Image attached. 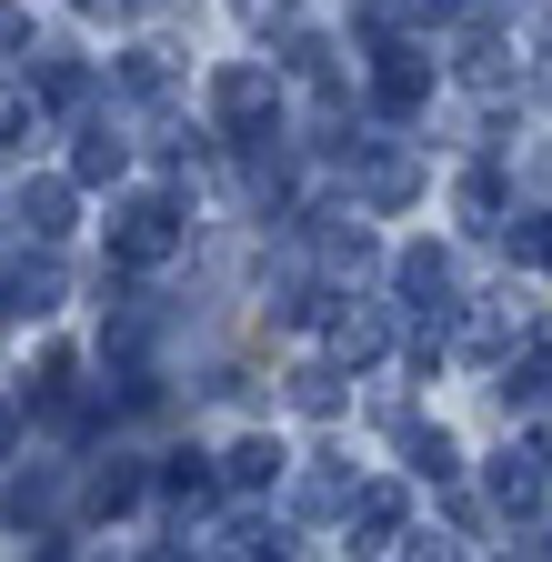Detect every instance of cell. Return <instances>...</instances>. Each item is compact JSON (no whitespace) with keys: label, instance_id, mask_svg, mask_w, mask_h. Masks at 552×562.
<instances>
[{"label":"cell","instance_id":"cell-1","mask_svg":"<svg viewBox=\"0 0 552 562\" xmlns=\"http://www.w3.org/2000/svg\"><path fill=\"white\" fill-rule=\"evenodd\" d=\"M171 251H181V201L142 191V201L111 222V261H121V271H151V261H171Z\"/></svg>","mask_w":552,"mask_h":562},{"label":"cell","instance_id":"cell-2","mask_svg":"<svg viewBox=\"0 0 552 562\" xmlns=\"http://www.w3.org/2000/svg\"><path fill=\"white\" fill-rule=\"evenodd\" d=\"M212 101H222V121H232V131H251V140H261V121L282 111V81H271L261 60H232L222 81H212Z\"/></svg>","mask_w":552,"mask_h":562},{"label":"cell","instance_id":"cell-3","mask_svg":"<svg viewBox=\"0 0 552 562\" xmlns=\"http://www.w3.org/2000/svg\"><path fill=\"white\" fill-rule=\"evenodd\" d=\"M392 292L423 312V322H442L452 312V251H432V241H412L402 261H392Z\"/></svg>","mask_w":552,"mask_h":562},{"label":"cell","instance_id":"cell-4","mask_svg":"<svg viewBox=\"0 0 552 562\" xmlns=\"http://www.w3.org/2000/svg\"><path fill=\"white\" fill-rule=\"evenodd\" d=\"M372 101H382V111H423V101H432V60L412 50V41H382V60H372Z\"/></svg>","mask_w":552,"mask_h":562},{"label":"cell","instance_id":"cell-5","mask_svg":"<svg viewBox=\"0 0 552 562\" xmlns=\"http://www.w3.org/2000/svg\"><path fill=\"white\" fill-rule=\"evenodd\" d=\"M412 191H423V161H412V151H372V161H362V201H372V211H402Z\"/></svg>","mask_w":552,"mask_h":562},{"label":"cell","instance_id":"cell-6","mask_svg":"<svg viewBox=\"0 0 552 562\" xmlns=\"http://www.w3.org/2000/svg\"><path fill=\"white\" fill-rule=\"evenodd\" d=\"M11 222H21L31 241H60V232H71V181H31V191L11 201Z\"/></svg>","mask_w":552,"mask_h":562},{"label":"cell","instance_id":"cell-7","mask_svg":"<svg viewBox=\"0 0 552 562\" xmlns=\"http://www.w3.org/2000/svg\"><path fill=\"white\" fill-rule=\"evenodd\" d=\"M0 312H11V322H41V312H60V271H50V261H21L11 281H0Z\"/></svg>","mask_w":552,"mask_h":562},{"label":"cell","instance_id":"cell-8","mask_svg":"<svg viewBox=\"0 0 552 562\" xmlns=\"http://www.w3.org/2000/svg\"><path fill=\"white\" fill-rule=\"evenodd\" d=\"M282 462H292L282 442H271V432H251V442H232L222 482H232V492H271V482H282Z\"/></svg>","mask_w":552,"mask_h":562},{"label":"cell","instance_id":"cell-9","mask_svg":"<svg viewBox=\"0 0 552 562\" xmlns=\"http://www.w3.org/2000/svg\"><path fill=\"white\" fill-rule=\"evenodd\" d=\"M121 161H131V151H121V131L101 121V131H81V151H71V181H81V191H101V181H121Z\"/></svg>","mask_w":552,"mask_h":562},{"label":"cell","instance_id":"cell-10","mask_svg":"<svg viewBox=\"0 0 552 562\" xmlns=\"http://www.w3.org/2000/svg\"><path fill=\"white\" fill-rule=\"evenodd\" d=\"M493 503H503V513H532V503H542V462H532V452H503V462H493Z\"/></svg>","mask_w":552,"mask_h":562},{"label":"cell","instance_id":"cell-11","mask_svg":"<svg viewBox=\"0 0 552 562\" xmlns=\"http://www.w3.org/2000/svg\"><path fill=\"white\" fill-rule=\"evenodd\" d=\"M382 312H331V351H341V362H382Z\"/></svg>","mask_w":552,"mask_h":562},{"label":"cell","instance_id":"cell-12","mask_svg":"<svg viewBox=\"0 0 552 562\" xmlns=\"http://www.w3.org/2000/svg\"><path fill=\"white\" fill-rule=\"evenodd\" d=\"M131 503H142V462L111 452V462L91 472V513H131Z\"/></svg>","mask_w":552,"mask_h":562},{"label":"cell","instance_id":"cell-13","mask_svg":"<svg viewBox=\"0 0 552 562\" xmlns=\"http://www.w3.org/2000/svg\"><path fill=\"white\" fill-rule=\"evenodd\" d=\"M41 101H50V111H81V101H91V70H81L71 50H50V60H41Z\"/></svg>","mask_w":552,"mask_h":562},{"label":"cell","instance_id":"cell-14","mask_svg":"<svg viewBox=\"0 0 552 562\" xmlns=\"http://www.w3.org/2000/svg\"><path fill=\"white\" fill-rule=\"evenodd\" d=\"M352 513H362V542L382 552V542L402 532V492H392V482H372V492H352Z\"/></svg>","mask_w":552,"mask_h":562},{"label":"cell","instance_id":"cell-15","mask_svg":"<svg viewBox=\"0 0 552 562\" xmlns=\"http://www.w3.org/2000/svg\"><path fill=\"white\" fill-rule=\"evenodd\" d=\"M503 251L512 261H552V222H542V211H512V222H503Z\"/></svg>","mask_w":552,"mask_h":562},{"label":"cell","instance_id":"cell-16","mask_svg":"<svg viewBox=\"0 0 552 562\" xmlns=\"http://www.w3.org/2000/svg\"><path fill=\"white\" fill-rule=\"evenodd\" d=\"M462 211L482 232H503V171H462Z\"/></svg>","mask_w":552,"mask_h":562},{"label":"cell","instance_id":"cell-17","mask_svg":"<svg viewBox=\"0 0 552 562\" xmlns=\"http://www.w3.org/2000/svg\"><path fill=\"white\" fill-rule=\"evenodd\" d=\"M31 140H41V111L21 91H0V151H31Z\"/></svg>","mask_w":552,"mask_h":562},{"label":"cell","instance_id":"cell-18","mask_svg":"<svg viewBox=\"0 0 552 562\" xmlns=\"http://www.w3.org/2000/svg\"><path fill=\"white\" fill-rule=\"evenodd\" d=\"M292 402L302 412H341V372H292Z\"/></svg>","mask_w":552,"mask_h":562},{"label":"cell","instance_id":"cell-19","mask_svg":"<svg viewBox=\"0 0 552 562\" xmlns=\"http://www.w3.org/2000/svg\"><path fill=\"white\" fill-rule=\"evenodd\" d=\"M302 513H352V482H341V472H312L302 482Z\"/></svg>","mask_w":552,"mask_h":562},{"label":"cell","instance_id":"cell-20","mask_svg":"<svg viewBox=\"0 0 552 562\" xmlns=\"http://www.w3.org/2000/svg\"><path fill=\"white\" fill-rule=\"evenodd\" d=\"M21 41H31V11H21V0H0V60H21Z\"/></svg>","mask_w":552,"mask_h":562},{"label":"cell","instance_id":"cell-21","mask_svg":"<svg viewBox=\"0 0 552 562\" xmlns=\"http://www.w3.org/2000/svg\"><path fill=\"white\" fill-rule=\"evenodd\" d=\"M11 422H21V412H11V402H0V452H11Z\"/></svg>","mask_w":552,"mask_h":562},{"label":"cell","instance_id":"cell-22","mask_svg":"<svg viewBox=\"0 0 552 562\" xmlns=\"http://www.w3.org/2000/svg\"><path fill=\"white\" fill-rule=\"evenodd\" d=\"M532 462H542V472H552V432H542V442H532Z\"/></svg>","mask_w":552,"mask_h":562},{"label":"cell","instance_id":"cell-23","mask_svg":"<svg viewBox=\"0 0 552 562\" xmlns=\"http://www.w3.org/2000/svg\"><path fill=\"white\" fill-rule=\"evenodd\" d=\"M81 11H121V0H81Z\"/></svg>","mask_w":552,"mask_h":562}]
</instances>
